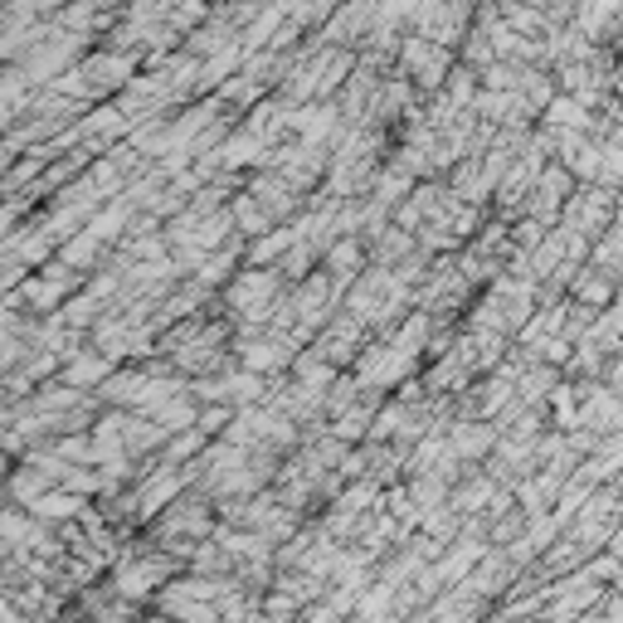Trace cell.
<instances>
[{"mask_svg":"<svg viewBox=\"0 0 623 623\" xmlns=\"http://www.w3.org/2000/svg\"><path fill=\"white\" fill-rule=\"evenodd\" d=\"M614 292H619V288H614V278H609V274H599V268H594V274H585L580 282H575V298H580L589 312L609 308V302H614Z\"/></svg>","mask_w":623,"mask_h":623,"instance_id":"cell-1","label":"cell"},{"mask_svg":"<svg viewBox=\"0 0 623 623\" xmlns=\"http://www.w3.org/2000/svg\"><path fill=\"white\" fill-rule=\"evenodd\" d=\"M609 555L623 565V526H614V536H609Z\"/></svg>","mask_w":623,"mask_h":623,"instance_id":"cell-2","label":"cell"}]
</instances>
